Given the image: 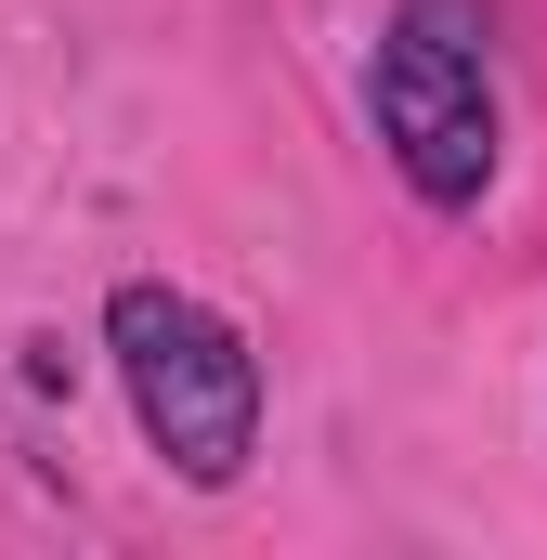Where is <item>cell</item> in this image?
Instances as JSON below:
<instances>
[{"mask_svg": "<svg viewBox=\"0 0 547 560\" xmlns=\"http://www.w3.org/2000/svg\"><path fill=\"white\" fill-rule=\"evenodd\" d=\"M365 131L430 222H469L496 196L509 118H496V13L482 0H392V26L365 52Z\"/></svg>", "mask_w": 547, "mask_h": 560, "instance_id": "cell-2", "label": "cell"}, {"mask_svg": "<svg viewBox=\"0 0 547 560\" xmlns=\"http://www.w3.org/2000/svg\"><path fill=\"white\" fill-rule=\"evenodd\" d=\"M105 365H118L131 430L156 443L170 482H196V495L248 482V456H261V352H248V326L222 300H196L170 275H118L105 287Z\"/></svg>", "mask_w": 547, "mask_h": 560, "instance_id": "cell-1", "label": "cell"}]
</instances>
